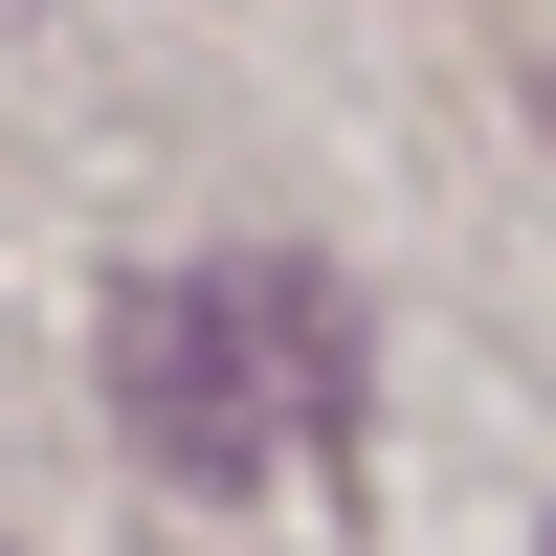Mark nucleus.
I'll use <instances>...</instances> for the list:
<instances>
[{
  "mask_svg": "<svg viewBox=\"0 0 556 556\" xmlns=\"http://www.w3.org/2000/svg\"><path fill=\"white\" fill-rule=\"evenodd\" d=\"M112 424L178 490H267L290 445H356V312L312 267H178L112 312Z\"/></svg>",
  "mask_w": 556,
  "mask_h": 556,
  "instance_id": "nucleus-1",
  "label": "nucleus"
}]
</instances>
